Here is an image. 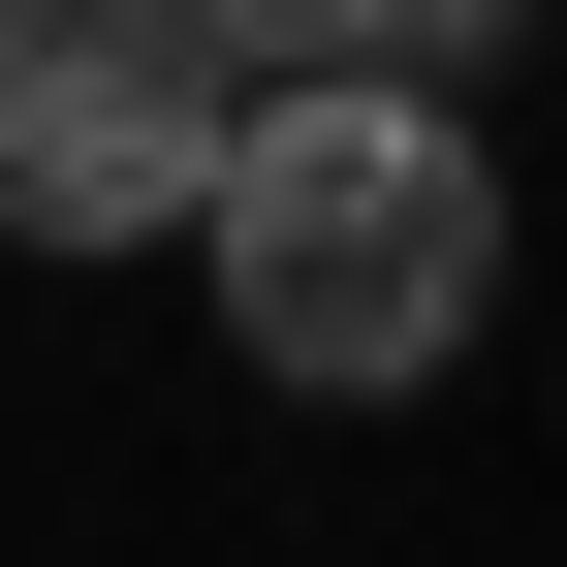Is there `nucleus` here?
<instances>
[{"label":"nucleus","mask_w":567,"mask_h":567,"mask_svg":"<svg viewBox=\"0 0 567 567\" xmlns=\"http://www.w3.org/2000/svg\"><path fill=\"white\" fill-rule=\"evenodd\" d=\"M189 252H221V347H252V379L379 410V379H442V347L505 316V158H473L442 63H284Z\"/></svg>","instance_id":"obj_1"},{"label":"nucleus","mask_w":567,"mask_h":567,"mask_svg":"<svg viewBox=\"0 0 567 567\" xmlns=\"http://www.w3.org/2000/svg\"><path fill=\"white\" fill-rule=\"evenodd\" d=\"M284 63L221 32V0H0V252H158L221 221Z\"/></svg>","instance_id":"obj_2"},{"label":"nucleus","mask_w":567,"mask_h":567,"mask_svg":"<svg viewBox=\"0 0 567 567\" xmlns=\"http://www.w3.org/2000/svg\"><path fill=\"white\" fill-rule=\"evenodd\" d=\"M252 63H505V0H221Z\"/></svg>","instance_id":"obj_3"}]
</instances>
